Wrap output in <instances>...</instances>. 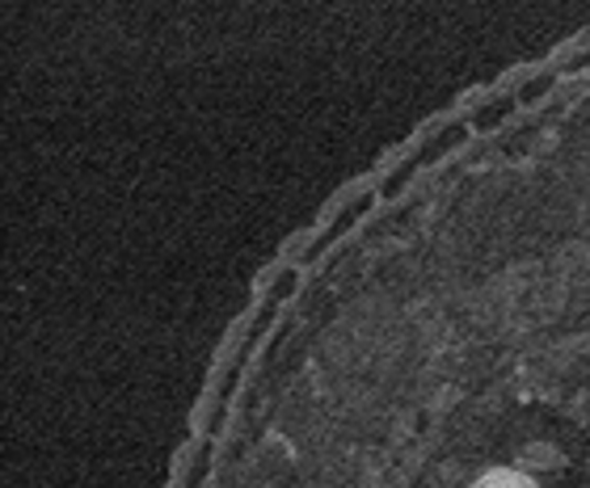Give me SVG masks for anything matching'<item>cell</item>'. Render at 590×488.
<instances>
[{
	"label": "cell",
	"instance_id": "cell-1",
	"mask_svg": "<svg viewBox=\"0 0 590 488\" xmlns=\"http://www.w3.org/2000/svg\"><path fill=\"white\" fill-rule=\"evenodd\" d=\"M472 488H536V485L523 471H490V476H481Z\"/></svg>",
	"mask_w": 590,
	"mask_h": 488
}]
</instances>
